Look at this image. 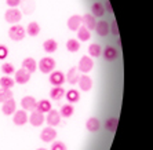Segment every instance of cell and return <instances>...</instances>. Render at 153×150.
<instances>
[{
    "label": "cell",
    "mask_w": 153,
    "mask_h": 150,
    "mask_svg": "<svg viewBox=\"0 0 153 150\" xmlns=\"http://www.w3.org/2000/svg\"><path fill=\"white\" fill-rule=\"evenodd\" d=\"M43 48H44V51H46V52L53 54V52H55V51H57L58 43L54 39H48V40H46V41L43 43Z\"/></svg>",
    "instance_id": "cell-24"
},
{
    "label": "cell",
    "mask_w": 153,
    "mask_h": 150,
    "mask_svg": "<svg viewBox=\"0 0 153 150\" xmlns=\"http://www.w3.org/2000/svg\"><path fill=\"white\" fill-rule=\"evenodd\" d=\"M65 95H66V99H68V102H71V103H73V102H77V100L80 99V95H79V92L76 91V89H69L68 92H65Z\"/></svg>",
    "instance_id": "cell-33"
},
{
    "label": "cell",
    "mask_w": 153,
    "mask_h": 150,
    "mask_svg": "<svg viewBox=\"0 0 153 150\" xmlns=\"http://www.w3.org/2000/svg\"><path fill=\"white\" fill-rule=\"evenodd\" d=\"M105 13H106V11H105L103 4L101 3V1H95V3H93V6H91V15H93V17L101 18Z\"/></svg>",
    "instance_id": "cell-20"
},
{
    "label": "cell",
    "mask_w": 153,
    "mask_h": 150,
    "mask_svg": "<svg viewBox=\"0 0 153 150\" xmlns=\"http://www.w3.org/2000/svg\"><path fill=\"white\" fill-rule=\"evenodd\" d=\"M36 110L40 112V113H48V112L51 110V102L50 100H46V99H42L37 102V105H36Z\"/></svg>",
    "instance_id": "cell-23"
},
{
    "label": "cell",
    "mask_w": 153,
    "mask_h": 150,
    "mask_svg": "<svg viewBox=\"0 0 153 150\" xmlns=\"http://www.w3.org/2000/svg\"><path fill=\"white\" fill-rule=\"evenodd\" d=\"M30 80V73H29L28 70H25L24 68L18 69L17 72H15V83H18V84H26V83Z\"/></svg>",
    "instance_id": "cell-7"
},
{
    "label": "cell",
    "mask_w": 153,
    "mask_h": 150,
    "mask_svg": "<svg viewBox=\"0 0 153 150\" xmlns=\"http://www.w3.org/2000/svg\"><path fill=\"white\" fill-rule=\"evenodd\" d=\"M100 127H101V123H100V120L95 117L88 118L87 123H85V128L88 129L90 132H97V131L100 129Z\"/></svg>",
    "instance_id": "cell-22"
},
{
    "label": "cell",
    "mask_w": 153,
    "mask_h": 150,
    "mask_svg": "<svg viewBox=\"0 0 153 150\" xmlns=\"http://www.w3.org/2000/svg\"><path fill=\"white\" fill-rule=\"evenodd\" d=\"M28 121L30 123L33 127H39V125H42L43 123H44V115L40 113V112H37V110H33V113L29 116Z\"/></svg>",
    "instance_id": "cell-10"
},
{
    "label": "cell",
    "mask_w": 153,
    "mask_h": 150,
    "mask_svg": "<svg viewBox=\"0 0 153 150\" xmlns=\"http://www.w3.org/2000/svg\"><path fill=\"white\" fill-rule=\"evenodd\" d=\"M103 4V8H105V11H108V13H113V8H112L111 3H109V0H105V3Z\"/></svg>",
    "instance_id": "cell-40"
},
{
    "label": "cell",
    "mask_w": 153,
    "mask_h": 150,
    "mask_svg": "<svg viewBox=\"0 0 153 150\" xmlns=\"http://www.w3.org/2000/svg\"><path fill=\"white\" fill-rule=\"evenodd\" d=\"M22 68L25 69V70H28L29 73H33V72H36V69H37V62L30 57L25 58V59L22 61Z\"/></svg>",
    "instance_id": "cell-19"
},
{
    "label": "cell",
    "mask_w": 153,
    "mask_h": 150,
    "mask_svg": "<svg viewBox=\"0 0 153 150\" xmlns=\"http://www.w3.org/2000/svg\"><path fill=\"white\" fill-rule=\"evenodd\" d=\"M15 81L11 77H8V76H4V77H1L0 79V86H1V88H11V87H14Z\"/></svg>",
    "instance_id": "cell-34"
},
{
    "label": "cell",
    "mask_w": 153,
    "mask_h": 150,
    "mask_svg": "<svg viewBox=\"0 0 153 150\" xmlns=\"http://www.w3.org/2000/svg\"><path fill=\"white\" fill-rule=\"evenodd\" d=\"M29 120L28 115H26V110H15L14 112V117H13V123L15 125H24L26 124Z\"/></svg>",
    "instance_id": "cell-8"
},
{
    "label": "cell",
    "mask_w": 153,
    "mask_h": 150,
    "mask_svg": "<svg viewBox=\"0 0 153 150\" xmlns=\"http://www.w3.org/2000/svg\"><path fill=\"white\" fill-rule=\"evenodd\" d=\"M55 138H57V131H55L53 127H46V128L42 131V134H40V139L46 143L53 142Z\"/></svg>",
    "instance_id": "cell-5"
},
{
    "label": "cell",
    "mask_w": 153,
    "mask_h": 150,
    "mask_svg": "<svg viewBox=\"0 0 153 150\" xmlns=\"http://www.w3.org/2000/svg\"><path fill=\"white\" fill-rule=\"evenodd\" d=\"M102 55H103V58L106 59V61H109V62H112V61H114L116 58H117V50L114 48V47H112V46H106L105 48H103V51H102Z\"/></svg>",
    "instance_id": "cell-12"
},
{
    "label": "cell",
    "mask_w": 153,
    "mask_h": 150,
    "mask_svg": "<svg viewBox=\"0 0 153 150\" xmlns=\"http://www.w3.org/2000/svg\"><path fill=\"white\" fill-rule=\"evenodd\" d=\"M50 83H51V86H54V87H61L65 83V75L62 73V72H59V70L51 72Z\"/></svg>",
    "instance_id": "cell-6"
},
{
    "label": "cell",
    "mask_w": 153,
    "mask_h": 150,
    "mask_svg": "<svg viewBox=\"0 0 153 150\" xmlns=\"http://www.w3.org/2000/svg\"><path fill=\"white\" fill-rule=\"evenodd\" d=\"M6 3L10 8H17L21 4V0H6Z\"/></svg>",
    "instance_id": "cell-39"
},
{
    "label": "cell",
    "mask_w": 153,
    "mask_h": 150,
    "mask_svg": "<svg viewBox=\"0 0 153 150\" xmlns=\"http://www.w3.org/2000/svg\"><path fill=\"white\" fill-rule=\"evenodd\" d=\"M64 95H65V89L62 88V87H53L51 91H50V97L53 98V99H55V100L61 99Z\"/></svg>",
    "instance_id": "cell-27"
},
{
    "label": "cell",
    "mask_w": 153,
    "mask_h": 150,
    "mask_svg": "<svg viewBox=\"0 0 153 150\" xmlns=\"http://www.w3.org/2000/svg\"><path fill=\"white\" fill-rule=\"evenodd\" d=\"M14 95H13V91L11 88H0V102L3 103L8 99H13Z\"/></svg>",
    "instance_id": "cell-29"
},
{
    "label": "cell",
    "mask_w": 153,
    "mask_h": 150,
    "mask_svg": "<svg viewBox=\"0 0 153 150\" xmlns=\"http://www.w3.org/2000/svg\"><path fill=\"white\" fill-rule=\"evenodd\" d=\"M21 6H22V8H21V13H24L25 15H29V14H32L33 13V10H35V1L33 0H21Z\"/></svg>",
    "instance_id": "cell-21"
},
{
    "label": "cell",
    "mask_w": 153,
    "mask_h": 150,
    "mask_svg": "<svg viewBox=\"0 0 153 150\" xmlns=\"http://www.w3.org/2000/svg\"><path fill=\"white\" fill-rule=\"evenodd\" d=\"M109 32H112L113 36H119V28H117V22L112 21V25L109 26Z\"/></svg>",
    "instance_id": "cell-37"
},
{
    "label": "cell",
    "mask_w": 153,
    "mask_h": 150,
    "mask_svg": "<svg viewBox=\"0 0 153 150\" xmlns=\"http://www.w3.org/2000/svg\"><path fill=\"white\" fill-rule=\"evenodd\" d=\"M17 109V103H15L14 98L13 99H8L6 102H3V106H1V112H3L6 116H11Z\"/></svg>",
    "instance_id": "cell-11"
},
{
    "label": "cell",
    "mask_w": 153,
    "mask_h": 150,
    "mask_svg": "<svg viewBox=\"0 0 153 150\" xmlns=\"http://www.w3.org/2000/svg\"><path fill=\"white\" fill-rule=\"evenodd\" d=\"M93 68H94V62H93V59H91L90 57L84 55V57L80 58L79 65H77L79 72H82V73H88V72L93 70Z\"/></svg>",
    "instance_id": "cell-4"
},
{
    "label": "cell",
    "mask_w": 153,
    "mask_h": 150,
    "mask_svg": "<svg viewBox=\"0 0 153 150\" xmlns=\"http://www.w3.org/2000/svg\"><path fill=\"white\" fill-rule=\"evenodd\" d=\"M101 52H102V48H101L100 44H97V43L90 44V47H88V54L91 55V57H95V58L100 57Z\"/></svg>",
    "instance_id": "cell-32"
},
{
    "label": "cell",
    "mask_w": 153,
    "mask_h": 150,
    "mask_svg": "<svg viewBox=\"0 0 153 150\" xmlns=\"http://www.w3.org/2000/svg\"><path fill=\"white\" fill-rule=\"evenodd\" d=\"M26 33H28L29 36H37L40 32V26L37 22H30L28 26H26Z\"/></svg>",
    "instance_id": "cell-28"
},
{
    "label": "cell",
    "mask_w": 153,
    "mask_h": 150,
    "mask_svg": "<svg viewBox=\"0 0 153 150\" xmlns=\"http://www.w3.org/2000/svg\"><path fill=\"white\" fill-rule=\"evenodd\" d=\"M8 55V48L6 46H0V59H6Z\"/></svg>",
    "instance_id": "cell-38"
},
{
    "label": "cell",
    "mask_w": 153,
    "mask_h": 150,
    "mask_svg": "<svg viewBox=\"0 0 153 150\" xmlns=\"http://www.w3.org/2000/svg\"><path fill=\"white\" fill-rule=\"evenodd\" d=\"M51 150H66V146L62 142H54L51 145Z\"/></svg>",
    "instance_id": "cell-36"
},
{
    "label": "cell",
    "mask_w": 153,
    "mask_h": 150,
    "mask_svg": "<svg viewBox=\"0 0 153 150\" xmlns=\"http://www.w3.org/2000/svg\"><path fill=\"white\" fill-rule=\"evenodd\" d=\"M36 105H37V100L33 97H25L21 100V106L24 110H36Z\"/></svg>",
    "instance_id": "cell-13"
},
{
    "label": "cell",
    "mask_w": 153,
    "mask_h": 150,
    "mask_svg": "<svg viewBox=\"0 0 153 150\" xmlns=\"http://www.w3.org/2000/svg\"><path fill=\"white\" fill-rule=\"evenodd\" d=\"M66 48H68V51H71V52H77V51L80 50V43H79V40L69 39L68 41H66Z\"/></svg>",
    "instance_id": "cell-30"
},
{
    "label": "cell",
    "mask_w": 153,
    "mask_h": 150,
    "mask_svg": "<svg viewBox=\"0 0 153 150\" xmlns=\"http://www.w3.org/2000/svg\"><path fill=\"white\" fill-rule=\"evenodd\" d=\"M47 123H48V125H51V127H55V125H58L61 123V115L59 112L57 110H53L51 109L48 113H47Z\"/></svg>",
    "instance_id": "cell-9"
},
{
    "label": "cell",
    "mask_w": 153,
    "mask_h": 150,
    "mask_svg": "<svg viewBox=\"0 0 153 150\" xmlns=\"http://www.w3.org/2000/svg\"><path fill=\"white\" fill-rule=\"evenodd\" d=\"M37 150H47V149H43V147H40V149H37Z\"/></svg>",
    "instance_id": "cell-41"
},
{
    "label": "cell",
    "mask_w": 153,
    "mask_h": 150,
    "mask_svg": "<svg viewBox=\"0 0 153 150\" xmlns=\"http://www.w3.org/2000/svg\"><path fill=\"white\" fill-rule=\"evenodd\" d=\"M94 30L98 33V36L105 37V36H108V33H109V24H108L106 21H97V25H95Z\"/></svg>",
    "instance_id": "cell-14"
},
{
    "label": "cell",
    "mask_w": 153,
    "mask_h": 150,
    "mask_svg": "<svg viewBox=\"0 0 153 150\" xmlns=\"http://www.w3.org/2000/svg\"><path fill=\"white\" fill-rule=\"evenodd\" d=\"M82 26V17L80 15H72L68 19V28L73 32H77V29Z\"/></svg>",
    "instance_id": "cell-16"
},
{
    "label": "cell",
    "mask_w": 153,
    "mask_h": 150,
    "mask_svg": "<svg viewBox=\"0 0 153 150\" xmlns=\"http://www.w3.org/2000/svg\"><path fill=\"white\" fill-rule=\"evenodd\" d=\"M79 87L83 89V91H90V89L93 88V80L90 79L88 76H80V79H79Z\"/></svg>",
    "instance_id": "cell-18"
},
{
    "label": "cell",
    "mask_w": 153,
    "mask_h": 150,
    "mask_svg": "<svg viewBox=\"0 0 153 150\" xmlns=\"http://www.w3.org/2000/svg\"><path fill=\"white\" fill-rule=\"evenodd\" d=\"M1 72H3L4 75H13L15 72V69H14V65H11V64H4V65H1Z\"/></svg>",
    "instance_id": "cell-35"
},
{
    "label": "cell",
    "mask_w": 153,
    "mask_h": 150,
    "mask_svg": "<svg viewBox=\"0 0 153 150\" xmlns=\"http://www.w3.org/2000/svg\"><path fill=\"white\" fill-rule=\"evenodd\" d=\"M79 79H80V76H79V69L77 68H71L69 72H68V76H65V80H68V83L72 84V86L77 84Z\"/></svg>",
    "instance_id": "cell-15"
},
{
    "label": "cell",
    "mask_w": 153,
    "mask_h": 150,
    "mask_svg": "<svg viewBox=\"0 0 153 150\" xmlns=\"http://www.w3.org/2000/svg\"><path fill=\"white\" fill-rule=\"evenodd\" d=\"M77 39L80 41H87V40L91 39V33H90V30L85 26H80L77 29Z\"/></svg>",
    "instance_id": "cell-26"
},
{
    "label": "cell",
    "mask_w": 153,
    "mask_h": 150,
    "mask_svg": "<svg viewBox=\"0 0 153 150\" xmlns=\"http://www.w3.org/2000/svg\"><path fill=\"white\" fill-rule=\"evenodd\" d=\"M37 66H39V69H40V72H42V73L48 75V73L54 72V68H55V61H54L53 58H50V57L42 58V59H40V62L37 64Z\"/></svg>",
    "instance_id": "cell-2"
},
{
    "label": "cell",
    "mask_w": 153,
    "mask_h": 150,
    "mask_svg": "<svg viewBox=\"0 0 153 150\" xmlns=\"http://www.w3.org/2000/svg\"><path fill=\"white\" fill-rule=\"evenodd\" d=\"M73 106H72L71 103H66V105H64V106L61 107V117H65V118H68V117H71L72 115H73Z\"/></svg>",
    "instance_id": "cell-31"
},
{
    "label": "cell",
    "mask_w": 153,
    "mask_h": 150,
    "mask_svg": "<svg viewBox=\"0 0 153 150\" xmlns=\"http://www.w3.org/2000/svg\"><path fill=\"white\" fill-rule=\"evenodd\" d=\"M22 18V13L18 8H8L7 11H6V14H4V19L8 22V24H11V25H15V24H18V22L21 21Z\"/></svg>",
    "instance_id": "cell-3"
},
{
    "label": "cell",
    "mask_w": 153,
    "mask_h": 150,
    "mask_svg": "<svg viewBox=\"0 0 153 150\" xmlns=\"http://www.w3.org/2000/svg\"><path fill=\"white\" fill-rule=\"evenodd\" d=\"M25 35H26V30L24 29V26L18 25V24L13 25L10 28V30H8V36H10V39L14 40V41H21V40L25 37Z\"/></svg>",
    "instance_id": "cell-1"
},
{
    "label": "cell",
    "mask_w": 153,
    "mask_h": 150,
    "mask_svg": "<svg viewBox=\"0 0 153 150\" xmlns=\"http://www.w3.org/2000/svg\"><path fill=\"white\" fill-rule=\"evenodd\" d=\"M117 125H119V120L116 117H111L108 118L106 121H105V129L109 131V132H116V129H117Z\"/></svg>",
    "instance_id": "cell-25"
},
{
    "label": "cell",
    "mask_w": 153,
    "mask_h": 150,
    "mask_svg": "<svg viewBox=\"0 0 153 150\" xmlns=\"http://www.w3.org/2000/svg\"><path fill=\"white\" fill-rule=\"evenodd\" d=\"M82 24H84V26L88 30H94L97 25V21H95V17H93L91 14H84L82 17Z\"/></svg>",
    "instance_id": "cell-17"
}]
</instances>
